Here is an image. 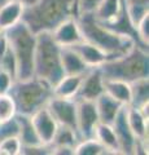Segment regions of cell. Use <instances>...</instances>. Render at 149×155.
Returning <instances> with one entry per match:
<instances>
[{
    "label": "cell",
    "instance_id": "6da1fadb",
    "mask_svg": "<svg viewBox=\"0 0 149 155\" xmlns=\"http://www.w3.org/2000/svg\"><path fill=\"white\" fill-rule=\"evenodd\" d=\"M79 0H36L25 7L22 22L34 34L53 31L69 18L79 16Z\"/></svg>",
    "mask_w": 149,
    "mask_h": 155
},
{
    "label": "cell",
    "instance_id": "7a4b0ae2",
    "mask_svg": "<svg viewBox=\"0 0 149 155\" xmlns=\"http://www.w3.org/2000/svg\"><path fill=\"white\" fill-rule=\"evenodd\" d=\"M76 22L83 35V40L100 48L109 54L110 58L126 54L128 51L132 49L134 45H136L132 39L119 35L99 22L93 17L92 12L79 13V16L76 17Z\"/></svg>",
    "mask_w": 149,
    "mask_h": 155
},
{
    "label": "cell",
    "instance_id": "3957f363",
    "mask_svg": "<svg viewBox=\"0 0 149 155\" xmlns=\"http://www.w3.org/2000/svg\"><path fill=\"white\" fill-rule=\"evenodd\" d=\"M99 69L104 79H115L132 83L141 78H149L148 51L134 45L132 49L126 54L110 58Z\"/></svg>",
    "mask_w": 149,
    "mask_h": 155
},
{
    "label": "cell",
    "instance_id": "277c9868",
    "mask_svg": "<svg viewBox=\"0 0 149 155\" xmlns=\"http://www.w3.org/2000/svg\"><path fill=\"white\" fill-rule=\"evenodd\" d=\"M64 75L61 65V47L55 41L51 32L43 31L36 34L34 76L55 87Z\"/></svg>",
    "mask_w": 149,
    "mask_h": 155
},
{
    "label": "cell",
    "instance_id": "5b68a950",
    "mask_svg": "<svg viewBox=\"0 0 149 155\" xmlns=\"http://www.w3.org/2000/svg\"><path fill=\"white\" fill-rule=\"evenodd\" d=\"M9 48L17 64L16 80H26L34 76V54L36 34L32 32L22 21L4 31Z\"/></svg>",
    "mask_w": 149,
    "mask_h": 155
},
{
    "label": "cell",
    "instance_id": "8992f818",
    "mask_svg": "<svg viewBox=\"0 0 149 155\" xmlns=\"http://www.w3.org/2000/svg\"><path fill=\"white\" fill-rule=\"evenodd\" d=\"M8 93L14 101L17 114L31 116L47 105L53 96V87L32 76L26 80H14Z\"/></svg>",
    "mask_w": 149,
    "mask_h": 155
},
{
    "label": "cell",
    "instance_id": "52a82bcc",
    "mask_svg": "<svg viewBox=\"0 0 149 155\" xmlns=\"http://www.w3.org/2000/svg\"><path fill=\"white\" fill-rule=\"evenodd\" d=\"M76 101V132L80 140L93 137L96 125L100 123L97 110L92 101Z\"/></svg>",
    "mask_w": 149,
    "mask_h": 155
},
{
    "label": "cell",
    "instance_id": "ba28073f",
    "mask_svg": "<svg viewBox=\"0 0 149 155\" xmlns=\"http://www.w3.org/2000/svg\"><path fill=\"white\" fill-rule=\"evenodd\" d=\"M46 106L59 124L76 130V101L74 98L52 96Z\"/></svg>",
    "mask_w": 149,
    "mask_h": 155
},
{
    "label": "cell",
    "instance_id": "9c48e42d",
    "mask_svg": "<svg viewBox=\"0 0 149 155\" xmlns=\"http://www.w3.org/2000/svg\"><path fill=\"white\" fill-rule=\"evenodd\" d=\"M114 133L117 136V141L119 146V154L123 155H132L135 154V146L137 140L134 136L131 128L127 123L126 118V106H123L118 115L115 116L114 122L112 123Z\"/></svg>",
    "mask_w": 149,
    "mask_h": 155
},
{
    "label": "cell",
    "instance_id": "30bf717a",
    "mask_svg": "<svg viewBox=\"0 0 149 155\" xmlns=\"http://www.w3.org/2000/svg\"><path fill=\"white\" fill-rule=\"evenodd\" d=\"M104 92L105 91H104L103 74L99 67H93V69H90L86 72L75 100L92 101V102H95Z\"/></svg>",
    "mask_w": 149,
    "mask_h": 155
},
{
    "label": "cell",
    "instance_id": "8fae6325",
    "mask_svg": "<svg viewBox=\"0 0 149 155\" xmlns=\"http://www.w3.org/2000/svg\"><path fill=\"white\" fill-rule=\"evenodd\" d=\"M30 118L40 142L43 145H51L57 130V127H59V123L55 120V118L49 113V110L47 109V106L39 109Z\"/></svg>",
    "mask_w": 149,
    "mask_h": 155
},
{
    "label": "cell",
    "instance_id": "7c38bea8",
    "mask_svg": "<svg viewBox=\"0 0 149 155\" xmlns=\"http://www.w3.org/2000/svg\"><path fill=\"white\" fill-rule=\"evenodd\" d=\"M52 38L60 47H71L83 40V35L76 22V18H69L60 23L53 31H51Z\"/></svg>",
    "mask_w": 149,
    "mask_h": 155
},
{
    "label": "cell",
    "instance_id": "4fadbf2b",
    "mask_svg": "<svg viewBox=\"0 0 149 155\" xmlns=\"http://www.w3.org/2000/svg\"><path fill=\"white\" fill-rule=\"evenodd\" d=\"M70 48L76 52V54L80 57V60L84 62L86 66L90 67V69H93V67H100L105 61L110 60V56L107 54L104 51H101L100 48H97L96 45L91 44V43L82 40L80 43H76V44L71 45Z\"/></svg>",
    "mask_w": 149,
    "mask_h": 155
},
{
    "label": "cell",
    "instance_id": "5bb4252c",
    "mask_svg": "<svg viewBox=\"0 0 149 155\" xmlns=\"http://www.w3.org/2000/svg\"><path fill=\"white\" fill-rule=\"evenodd\" d=\"M95 106L96 110H97L100 123H107V124H112L114 122L115 116L118 115V113L123 107L122 104L115 101L113 97H110L105 92L95 101Z\"/></svg>",
    "mask_w": 149,
    "mask_h": 155
},
{
    "label": "cell",
    "instance_id": "9a60e30c",
    "mask_svg": "<svg viewBox=\"0 0 149 155\" xmlns=\"http://www.w3.org/2000/svg\"><path fill=\"white\" fill-rule=\"evenodd\" d=\"M25 11V5L16 0H8L0 8V28L3 31L17 25L22 21V14Z\"/></svg>",
    "mask_w": 149,
    "mask_h": 155
},
{
    "label": "cell",
    "instance_id": "2e32d148",
    "mask_svg": "<svg viewBox=\"0 0 149 155\" xmlns=\"http://www.w3.org/2000/svg\"><path fill=\"white\" fill-rule=\"evenodd\" d=\"M126 118L136 140L148 142V118L137 107L126 106Z\"/></svg>",
    "mask_w": 149,
    "mask_h": 155
},
{
    "label": "cell",
    "instance_id": "e0dca14e",
    "mask_svg": "<svg viewBox=\"0 0 149 155\" xmlns=\"http://www.w3.org/2000/svg\"><path fill=\"white\" fill-rule=\"evenodd\" d=\"M61 65L65 75L84 74L90 70V67L86 66L76 52L70 47H61Z\"/></svg>",
    "mask_w": 149,
    "mask_h": 155
},
{
    "label": "cell",
    "instance_id": "ac0fdd59",
    "mask_svg": "<svg viewBox=\"0 0 149 155\" xmlns=\"http://www.w3.org/2000/svg\"><path fill=\"white\" fill-rule=\"evenodd\" d=\"M84 75L86 72L84 74H76V75H64L60 79L59 83L53 87V96L75 100Z\"/></svg>",
    "mask_w": 149,
    "mask_h": 155
},
{
    "label": "cell",
    "instance_id": "d6986e66",
    "mask_svg": "<svg viewBox=\"0 0 149 155\" xmlns=\"http://www.w3.org/2000/svg\"><path fill=\"white\" fill-rule=\"evenodd\" d=\"M104 91L123 106H128L131 104V85L127 81L104 79Z\"/></svg>",
    "mask_w": 149,
    "mask_h": 155
},
{
    "label": "cell",
    "instance_id": "ffe728a7",
    "mask_svg": "<svg viewBox=\"0 0 149 155\" xmlns=\"http://www.w3.org/2000/svg\"><path fill=\"white\" fill-rule=\"evenodd\" d=\"M123 8V0H101L92 13L93 17L101 23H109L119 16Z\"/></svg>",
    "mask_w": 149,
    "mask_h": 155
},
{
    "label": "cell",
    "instance_id": "44dd1931",
    "mask_svg": "<svg viewBox=\"0 0 149 155\" xmlns=\"http://www.w3.org/2000/svg\"><path fill=\"white\" fill-rule=\"evenodd\" d=\"M93 137L97 141L105 146L110 154H119V146L117 141V136L114 133V129L112 124L107 123H99L95 128Z\"/></svg>",
    "mask_w": 149,
    "mask_h": 155
},
{
    "label": "cell",
    "instance_id": "7402d4cb",
    "mask_svg": "<svg viewBox=\"0 0 149 155\" xmlns=\"http://www.w3.org/2000/svg\"><path fill=\"white\" fill-rule=\"evenodd\" d=\"M18 123H20V133L18 138L22 143V146H35V145H43L39 137L36 134V130L32 125L31 118L29 115L16 114Z\"/></svg>",
    "mask_w": 149,
    "mask_h": 155
},
{
    "label": "cell",
    "instance_id": "603a6c76",
    "mask_svg": "<svg viewBox=\"0 0 149 155\" xmlns=\"http://www.w3.org/2000/svg\"><path fill=\"white\" fill-rule=\"evenodd\" d=\"M79 141H80V138L75 129L68 127V125L59 124L57 130L55 133V137L52 140L51 146L52 147H71V149H74Z\"/></svg>",
    "mask_w": 149,
    "mask_h": 155
},
{
    "label": "cell",
    "instance_id": "cb8c5ba5",
    "mask_svg": "<svg viewBox=\"0 0 149 155\" xmlns=\"http://www.w3.org/2000/svg\"><path fill=\"white\" fill-rule=\"evenodd\" d=\"M131 85V106L141 107L144 104L149 102V78H141L132 83Z\"/></svg>",
    "mask_w": 149,
    "mask_h": 155
},
{
    "label": "cell",
    "instance_id": "d4e9b609",
    "mask_svg": "<svg viewBox=\"0 0 149 155\" xmlns=\"http://www.w3.org/2000/svg\"><path fill=\"white\" fill-rule=\"evenodd\" d=\"M75 155H107L110 154L95 137L80 140L74 147Z\"/></svg>",
    "mask_w": 149,
    "mask_h": 155
},
{
    "label": "cell",
    "instance_id": "484cf974",
    "mask_svg": "<svg viewBox=\"0 0 149 155\" xmlns=\"http://www.w3.org/2000/svg\"><path fill=\"white\" fill-rule=\"evenodd\" d=\"M130 19L136 26L140 19L149 14V0H123Z\"/></svg>",
    "mask_w": 149,
    "mask_h": 155
},
{
    "label": "cell",
    "instance_id": "4316f807",
    "mask_svg": "<svg viewBox=\"0 0 149 155\" xmlns=\"http://www.w3.org/2000/svg\"><path fill=\"white\" fill-rule=\"evenodd\" d=\"M16 114L17 110L12 96L9 93H2L0 94V122L13 118Z\"/></svg>",
    "mask_w": 149,
    "mask_h": 155
},
{
    "label": "cell",
    "instance_id": "83f0119b",
    "mask_svg": "<svg viewBox=\"0 0 149 155\" xmlns=\"http://www.w3.org/2000/svg\"><path fill=\"white\" fill-rule=\"evenodd\" d=\"M18 133H20V123L16 115L11 119L0 122V141L8 137H14V136L18 137Z\"/></svg>",
    "mask_w": 149,
    "mask_h": 155
},
{
    "label": "cell",
    "instance_id": "f1b7e54d",
    "mask_svg": "<svg viewBox=\"0 0 149 155\" xmlns=\"http://www.w3.org/2000/svg\"><path fill=\"white\" fill-rule=\"evenodd\" d=\"M22 143L17 136L0 141V155H21Z\"/></svg>",
    "mask_w": 149,
    "mask_h": 155
},
{
    "label": "cell",
    "instance_id": "f546056e",
    "mask_svg": "<svg viewBox=\"0 0 149 155\" xmlns=\"http://www.w3.org/2000/svg\"><path fill=\"white\" fill-rule=\"evenodd\" d=\"M0 69L7 71L14 80L17 78V64L14 60V56L11 51V48H8V51L4 53V56L0 58Z\"/></svg>",
    "mask_w": 149,
    "mask_h": 155
},
{
    "label": "cell",
    "instance_id": "4dcf8cb0",
    "mask_svg": "<svg viewBox=\"0 0 149 155\" xmlns=\"http://www.w3.org/2000/svg\"><path fill=\"white\" fill-rule=\"evenodd\" d=\"M136 34L139 40L141 41V44L144 47L149 45V14H145L140 21L136 23Z\"/></svg>",
    "mask_w": 149,
    "mask_h": 155
},
{
    "label": "cell",
    "instance_id": "1f68e13d",
    "mask_svg": "<svg viewBox=\"0 0 149 155\" xmlns=\"http://www.w3.org/2000/svg\"><path fill=\"white\" fill-rule=\"evenodd\" d=\"M51 145H35V146H22L21 154L25 155H47L51 154Z\"/></svg>",
    "mask_w": 149,
    "mask_h": 155
},
{
    "label": "cell",
    "instance_id": "d6a6232c",
    "mask_svg": "<svg viewBox=\"0 0 149 155\" xmlns=\"http://www.w3.org/2000/svg\"><path fill=\"white\" fill-rule=\"evenodd\" d=\"M14 79L8 74L7 71H4L3 69H0V94L2 93H8L11 87L13 84Z\"/></svg>",
    "mask_w": 149,
    "mask_h": 155
},
{
    "label": "cell",
    "instance_id": "836d02e7",
    "mask_svg": "<svg viewBox=\"0 0 149 155\" xmlns=\"http://www.w3.org/2000/svg\"><path fill=\"white\" fill-rule=\"evenodd\" d=\"M101 0H79V12H92Z\"/></svg>",
    "mask_w": 149,
    "mask_h": 155
},
{
    "label": "cell",
    "instance_id": "e575fe53",
    "mask_svg": "<svg viewBox=\"0 0 149 155\" xmlns=\"http://www.w3.org/2000/svg\"><path fill=\"white\" fill-rule=\"evenodd\" d=\"M51 154H55V155H73L74 149H71V147H52Z\"/></svg>",
    "mask_w": 149,
    "mask_h": 155
},
{
    "label": "cell",
    "instance_id": "d590c367",
    "mask_svg": "<svg viewBox=\"0 0 149 155\" xmlns=\"http://www.w3.org/2000/svg\"><path fill=\"white\" fill-rule=\"evenodd\" d=\"M9 48V44H8V39L5 36V34H2L0 35V58H2L4 56V53H5L8 51Z\"/></svg>",
    "mask_w": 149,
    "mask_h": 155
},
{
    "label": "cell",
    "instance_id": "8d00e7d4",
    "mask_svg": "<svg viewBox=\"0 0 149 155\" xmlns=\"http://www.w3.org/2000/svg\"><path fill=\"white\" fill-rule=\"evenodd\" d=\"M16 2H20L25 7H30V5H32V4L36 2V0H16Z\"/></svg>",
    "mask_w": 149,
    "mask_h": 155
},
{
    "label": "cell",
    "instance_id": "74e56055",
    "mask_svg": "<svg viewBox=\"0 0 149 155\" xmlns=\"http://www.w3.org/2000/svg\"><path fill=\"white\" fill-rule=\"evenodd\" d=\"M8 2V0H0V8H2L3 5H4V4H5Z\"/></svg>",
    "mask_w": 149,
    "mask_h": 155
},
{
    "label": "cell",
    "instance_id": "f35d334b",
    "mask_svg": "<svg viewBox=\"0 0 149 155\" xmlns=\"http://www.w3.org/2000/svg\"><path fill=\"white\" fill-rule=\"evenodd\" d=\"M3 32H4V31L2 30V28H0V35H2V34H3Z\"/></svg>",
    "mask_w": 149,
    "mask_h": 155
}]
</instances>
